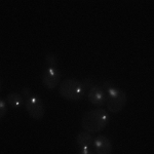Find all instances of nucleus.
Listing matches in <instances>:
<instances>
[{
  "label": "nucleus",
  "instance_id": "obj_8",
  "mask_svg": "<svg viewBox=\"0 0 154 154\" xmlns=\"http://www.w3.org/2000/svg\"><path fill=\"white\" fill-rule=\"evenodd\" d=\"M5 101L7 102V104H8L11 108H14V109L20 108V107H22L25 104L24 97L22 96L21 94L16 93V91L9 93L8 95L6 96Z\"/></svg>",
  "mask_w": 154,
  "mask_h": 154
},
{
  "label": "nucleus",
  "instance_id": "obj_12",
  "mask_svg": "<svg viewBox=\"0 0 154 154\" xmlns=\"http://www.w3.org/2000/svg\"><path fill=\"white\" fill-rule=\"evenodd\" d=\"M32 95H33V93H32V91L29 88H22V96H23L24 98L28 99Z\"/></svg>",
  "mask_w": 154,
  "mask_h": 154
},
{
  "label": "nucleus",
  "instance_id": "obj_13",
  "mask_svg": "<svg viewBox=\"0 0 154 154\" xmlns=\"http://www.w3.org/2000/svg\"><path fill=\"white\" fill-rule=\"evenodd\" d=\"M78 154H95V152H94V151H91L89 148H83V149H81V150L79 151Z\"/></svg>",
  "mask_w": 154,
  "mask_h": 154
},
{
  "label": "nucleus",
  "instance_id": "obj_11",
  "mask_svg": "<svg viewBox=\"0 0 154 154\" xmlns=\"http://www.w3.org/2000/svg\"><path fill=\"white\" fill-rule=\"evenodd\" d=\"M45 61H46V63H48L51 67H54L57 64V61H58V60H57V56H56V54L49 53V54H46Z\"/></svg>",
  "mask_w": 154,
  "mask_h": 154
},
{
  "label": "nucleus",
  "instance_id": "obj_6",
  "mask_svg": "<svg viewBox=\"0 0 154 154\" xmlns=\"http://www.w3.org/2000/svg\"><path fill=\"white\" fill-rule=\"evenodd\" d=\"M88 100L95 106H103L107 100V93L101 85H94L88 89Z\"/></svg>",
  "mask_w": 154,
  "mask_h": 154
},
{
  "label": "nucleus",
  "instance_id": "obj_10",
  "mask_svg": "<svg viewBox=\"0 0 154 154\" xmlns=\"http://www.w3.org/2000/svg\"><path fill=\"white\" fill-rule=\"evenodd\" d=\"M8 104H7V102L5 100H3V99H1L0 100V118L3 119L4 116L7 114V111H8Z\"/></svg>",
  "mask_w": 154,
  "mask_h": 154
},
{
  "label": "nucleus",
  "instance_id": "obj_9",
  "mask_svg": "<svg viewBox=\"0 0 154 154\" xmlns=\"http://www.w3.org/2000/svg\"><path fill=\"white\" fill-rule=\"evenodd\" d=\"M76 142L77 145L81 149L89 148V146L93 144V137H91V133H88V131H80L76 137Z\"/></svg>",
  "mask_w": 154,
  "mask_h": 154
},
{
  "label": "nucleus",
  "instance_id": "obj_1",
  "mask_svg": "<svg viewBox=\"0 0 154 154\" xmlns=\"http://www.w3.org/2000/svg\"><path fill=\"white\" fill-rule=\"evenodd\" d=\"M110 117L108 112L103 108H97L88 111L81 118V126L88 133H98L108 125Z\"/></svg>",
  "mask_w": 154,
  "mask_h": 154
},
{
  "label": "nucleus",
  "instance_id": "obj_3",
  "mask_svg": "<svg viewBox=\"0 0 154 154\" xmlns=\"http://www.w3.org/2000/svg\"><path fill=\"white\" fill-rule=\"evenodd\" d=\"M128 103V97L122 89L117 88H111L107 91V109L111 113H118L122 110Z\"/></svg>",
  "mask_w": 154,
  "mask_h": 154
},
{
  "label": "nucleus",
  "instance_id": "obj_5",
  "mask_svg": "<svg viewBox=\"0 0 154 154\" xmlns=\"http://www.w3.org/2000/svg\"><path fill=\"white\" fill-rule=\"evenodd\" d=\"M61 81V72L56 67H48L42 74V83L49 91H53Z\"/></svg>",
  "mask_w": 154,
  "mask_h": 154
},
{
  "label": "nucleus",
  "instance_id": "obj_4",
  "mask_svg": "<svg viewBox=\"0 0 154 154\" xmlns=\"http://www.w3.org/2000/svg\"><path fill=\"white\" fill-rule=\"evenodd\" d=\"M25 108L27 112L35 120H41L44 117L45 113V107H44L43 101L37 95H32L30 98L26 99L25 101Z\"/></svg>",
  "mask_w": 154,
  "mask_h": 154
},
{
  "label": "nucleus",
  "instance_id": "obj_7",
  "mask_svg": "<svg viewBox=\"0 0 154 154\" xmlns=\"http://www.w3.org/2000/svg\"><path fill=\"white\" fill-rule=\"evenodd\" d=\"M94 147L97 154H111L113 146L111 141L105 136H98L94 141Z\"/></svg>",
  "mask_w": 154,
  "mask_h": 154
},
{
  "label": "nucleus",
  "instance_id": "obj_2",
  "mask_svg": "<svg viewBox=\"0 0 154 154\" xmlns=\"http://www.w3.org/2000/svg\"><path fill=\"white\" fill-rule=\"evenodd\" d=\"M85 88L82 82L78 81L75 78H67L60 84L59 93L64 99L68 101H79L84 97Z\"/></svg>",
  "mask_w": 154,
  "mask_h": 154
}]
</instances>
